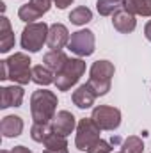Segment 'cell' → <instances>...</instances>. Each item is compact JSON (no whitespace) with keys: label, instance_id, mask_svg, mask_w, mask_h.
Here are the masks:
<instances>
[{"label":"cell","instance_id":"6da1fadb","mask_svg":"<svg viewBox=\"0 0 151 153\" xmlns=\"http://www.w3.org/2000/svg\"><path fill=\"white\" fill-rule=\"evenodd\" d=\"M30 57L25 52H16L9 55L7 59L0 61V80H13L18 85H27L32 82V68H30Z\"/></svg>","mask_w":151,"mask_h":153},{"label":"cell","instance_id":"7a4b0ae2","mask_svg":"<svg viewBox=\"0 0 151 153\" xmlns=\"http://www.w3.org/2000/svg\"><path fill=\"white\" fill-rule=\"evenodd\" d=\"M57 94L48 89H38L30 96V116L34 123H52L57 114Z\"/></svg>","mask_w":151,"mask_h":153},{"label":"cell","instance_id":"3957f363","mask_svg":"<svg viewBox=\"0 0 151 153\" xmlns=\"http://www.w3.org/2000/svg\"><path fill=\"white\" fill-rule=\"evenodd\" d=\"M48 30L50 25H46L44 22H34V23H27V27L21 32L20 45L25 52L30 53H38L43 48V45H46L48 39Z\"/></svg>","mask_w":151,"mask_h":153},{"label":"cell","instance_id":"277c9868","mask_svg":"<svg viewBox=\"0 0 151 153\" xmlns=\"http://www.w3.org/2000/svg\"><path fill=\"white\" fill-rule=\"evenodd\" d=\"M85 73V62L80 57H70L64 64V68L55 73V85L59 91H70L73 85L78 84V80Z\"/></svg>","mask_w":151,"mask_h":153},{"label":"cell","instance_id":"5b68a950","mask_svg":"<svg viewBox=\"0 0 151 153\" xmlns=\"http://www.w3.org/2000/svg\"><path fill=\"white\" fill-rule=\"evenodd\" d=\"M101 128L94 123L93 117H84L76 125V135H75V146L80 152H87L94 143H98Z\"/></svg>","mask_w":151,"mask_h":153},{"label":"cell","instance_id":"8992f818","mask_svg":"<svg viewBox=\"0 0 151 153\" xmlns=\"http://www.w3.org/2000/svg\"><path fill=\"white\" fill-rule=\"evenodd\" d=\"M68 48L71 50V53H75L78 57H89V55H93L94 48H96L94 32L89 30V29H82V30L71 32Z\"/></svg>","mask_w":151,"mask_h":153},{"label":"cell","instance_id":"52a82bcc","mask_svg":"<svg viewBox=\"0 0 151 153\" xmlns=\"http://www.w3.org/2000/svg\"><path fill=\"white\" fill-rule=\"evenodd\" d=\"M91 117L101 130H109V132L117 130L121 125V111L112 105H96L93 109Z\"/></svg>","mask_w":151,"mask_h":153},{"label":"cell","instance_id":"ba28073f","mask_svg":"<svg viewBox=\"0 0 151 153\" xmlns=\"http://www.w3.org/2000/svg\"><path fill=\"white\" fill-rule=\"evenodd\" d=\"M52 0H29L18 9V18L25 23H34L43 14H46L52 7Z\"/></svg>","mask_w":151,"mask_h":153},{"label":"cell","instance_id":"9c48e42d","mask_svg":"<svg viewBox=\"0 0 151 153\" xmlns=\"http://www.w3.org/2000/svg\"><path fill=\"white\" fill-rule=\"evenodd\" d=\"M25 91L21 85H4L0 87V109H9V107H20L23 103Z\"/></svg>","mask_w":151,"mask_h":153},{"label":"cell","instance_id":"30bf717a","mask_svg":"<svg viewBox=\"0 0 151 153\" xmlns=\"http://www.w3.org/2000/svg\"><path fill=\"white\" fill-rule=\"evenodd\" d=\"M70 30L66 25L62 23H53L50 25V30H48V39H46V45L50 50H62L64 46H68L70 43Z\"/></svg>","mask_w":151,"mask_h":153},{"label":"cell","instance_id":"8fae6325","mask_svg":"<svg viewBox=\"0 0 151 153\" xmlns=\"http://www.w3.org/2000/svg\"><path fill=\"white\" fill-rule=\"evenodd\" d=\"M76 119L75 116L71 114L70 111H59L55 117L52 119V128H53V134L57 135H62V137H68L73 130L76 128Z\"/></svg>","mask_w":151,"mask_h":153},{"label":"cell","instance_id":"7c38bea8","mask_svg":"<svg viewBox=\"0 0 151 153\" xmlns=\"http://www.w3.org/2000/svg\"><path fill=\"white\" fill-rule=\"evenodd\" d=\"M112 27L121 32V34H130L135 30L137 27V20H135V14H132L130 11H126L124 7L119 9L117 13L112 14Z\"/></svg>","mask_w":151,"mask_h":153},{"label":"cell","instance_id":"4fadbf2b","mask_svg":"<svg viewBox=\"0 0 151 153\" xmlns=\"http://www.w3.org/2000/svg\"><path fill=\"white\" fill-rule=\"evenodd\" d=\"M23 119L20 116H14V114H9V116H4L2 121H0V132L5 139H11V137H18L21 135L23 132Z\"/></svg>","mask_w":151,"mask_h":153},{"label":"cell","instance_id":"5bb4252c","mask_svg":"<svg viewBox=\"0 0 151 153\" xmlns=\"http://www.w3.org/2000/svg\"><path fill=\"white\" fill-rule=\"evenodd\" d=\"M71 100H73V103H75L78 109H89V107L94 105L96 94L91 91V87L87 84H82V85H78L75 91H73Z\"/></svg>","mask_w":151,"mask_h":153},{"label":"cell","instance_id":"9a60e30c","mask_svg":"<svg viewBox=\"0 0 151 153\" xmlns=\"http://www.w3.org/2000/svg\"><path fill=\"white\" fill-rule=\"evenodd\" d=\"M14 32L11 29V23L7 20V16H2L0 18V52L2 53H7L11 48H14Z\"/></svg>","mask_w":151,"mask_h":153},{"label":"cell","instance_id":"2e32d148","mask_svg":"<svg viewBox=\"0 0 151 153\" xmlns=\"http://www.w3.org/2000/svg\"><path fill=\"white\" fill-rule=\"evenodd\" d=\"M68 59H70V57H68L62 50H50V52H46V53L43 55V64H44L46 68H50L53 73H59V71L64 68V64H66Z\"/></svg>","mask_w":151,"mask_h":153},{"label":"cell","instance_id":"e0dca14e","mask_svg":"<svg viewBox=\"0 0 151 153\" xmlns=\"http://www.w3.org/2000/svg\"><path fill=\"white\" fill-rule=\"evenodd\" d=\"M89 73H91V76H93V78L112 80L114 73H115V68H114V64L110 62V61H105V59H101V61H96V62H93V66H91Z\"/></svg>","mask_w":151,"mask_h":153},{"label":"cell","instance_id":"ac0fdd59","mask_svg":"<svg viewBox=\"0 0 151 153\" xmlns=\"http://www.w3.org/2000/svg\"><path fill=\"white\" fill-rule=\"evenodd\" d=\"M43 146H44L43 153H70L68 152V141H66V137L57 135V134H52L43 143Z\"/></svg>","mask_w":151,"mask_h":153},{"label":"cell","instance_id":"d6986e66","mask_svg":"<svg viewBox=\"0 0 151 153\" xmlns=\"http://www.w3.org/2000/svg\"><path fill=\"white\" fill-rule=\"evenodd\" d=\"M32 82L38 85H50L55 82V73L44 64H38L32 68Z\"/></svg>","mask_w":151,"mask_h":153},{"label":"cell","instance_id":"ffe728a7","mask_svg":"<svg viewBox=\"0 0 151 153\" xmlns=\"http://www.w3.org/2000/svg\"><path fill=\"white\" fill-rule=\"evenodd\" d=\"M123 7L135 16H151V0H124Z\"/></svg>","mask_w":151,"mask_h":153},{"label":"cell","instance_id":"44dd1931","mask_svg":"<svg viewBox=\"0 0 151 153\" xmlns=\"http://www.w3.org/2000/svg\"><path fill=\"white\" fill-rule=\"evenodd\" d=\"M52 134H53L52 123H34L30 126V137L36 143H44Z\"/></svg>","mask_w":151,"mask_h":153},{"label":"cell","instance_id":"7402d4cb","mask_svg":"<svg viewBox=\"0 0 151 153\" xmlns=\"http://www.w3.org/2000/svg\"><path fill=\"white\" fill-rule=\"evenodd\" d=\"M124 0H98L96 2V11L100 16H112L119 9H123Z\"/></svg>","mask_w":151,"mask_h":153},{"label":"cell","instance_id":"603a6c76","mask_svg":"<svg viewBox=\"0 0 151 153\" xmlns=\"http://www.w3.org/2000/svg\"><path fill=\"white\" fill-rule=\"evenodd\" d=\"M91 20H93V11L89 7H85V5H78L70 13V22L73 25H78V27L89 23Z\"/></svg>","mask_w":151,"mask_h":153},{"label":"cell","instance_id":"cb8c5ba5","mask_svg":"<svg viewBox=\"0 0 151 153\" xmlns=\"http://www.w3.org/2000/svg\"><path fill=\"white\" fill-rule=\"evenodd\" d=\"M89 87H91V91L96 94V98L98 96H105L109 91H110V85H112V80H101V78H93V76H89V80L85 82Z\"/></svg>","mask_w":151,"mask_h":153},{"label":"cell","instance_id":"d4e9b609","mask_svg":"<svg viewBox=\"0 0 151 153\" xmlns=\"http://www.w3.org/2000/svg\"><path fill=\"white\" fill-rule=\"evenodd\" d=\"M121 152L123 153H142L144 152V143L139 135H130L123 141V146H121Z\"/></svg>","mask_w":151,"mask_h":153},{"label":"cell","instance_id":"484cf974","mask_svg":"<svg viewBox=\"0 0 151 153\" xmlns=\"http://www.w3.org/2000/svg\"><path fill=\"white\" fill-rule=\"evenodd\" d=\"M87 153H112V143L105 141V139H100L98 143H94Z\"/></svg>","mask_w":151,"mask_h":153},{"label":"cell","instance_id":"4316f807","mask_svg":"<svg viewBox=\"0 0 151 153\" xmlns=\"http://www.w3.org/2000/svg\"><path fill=\"white\" fill-rule=\"evenodd\" d=\"M59 9H66V7H70L71 4H73V0H52Z\"/></svg>","mask_w":151,"mask_h":153},{"label":"cell","instance_id":"83f0119b","mask_svg":"<svg viewBox=\"0 0 151 153\" xmlns=\"http://www.w3.org/2000/svg\"><path fill=\"white\" fill-rule=\"evenodd\" d=\"M11 153H32L29 148H25V146H14L13 150H11Z\"/></svg>","mask_w":151,"mask_h":153},{"label":"cell","instance_id":"f1b7e54d","mask_svg":"<svg viewBox=\"0 0 151 153\" xmlns=\"http://www.w3.org/2000/svg\"><path fill=\"white\" fill-rule=\"evenodd\" d=\"M144 36H146V39L151 43V20L146 23V27H144Z\"/></svg>","mask_w":151,"mask_h":153},{"label":"cell","instance_id":"f546056e","mask_svg":"<svg viewBox=\"0 0 151 153\" xmlns=\"http://www.w3.org/2000/svg\"><path fill=\"white\" fill-rule=\"evenodd\" d=\"M0 153H11V152H7V150H2V152H0Z\"/></svg>","mask_w":151,"mask_h":153},{"label":"cell","instance_id":"4dcf8cb0","mask_svg":"<svg viewBox=\"0 0 151 153\" xmlns=\"http://www.w3.org/2000/svg\"><path fill=\"white\" fill-rule=\"evenodd\" d=\"M119 153H123V152H119Z\"/></svg>","mask_w":151,"mask_h":153}]
</instances>
